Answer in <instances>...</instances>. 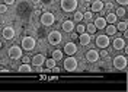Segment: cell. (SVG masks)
I'll return each instance as SVG.
<instances>
[{"instance_id": "cell-26", "label": "cell", "mask_w": 128, "mask_h": 92, "mask_svg": "<svg viewBox=\"0 0 128 92\" xmlns=\"http://www.w3.org/2000/svg\"><path fill=\"white\" fill-rule=\"evenodd\" d=\"M92 18H93L92 12H86V13H83V19H84L86 22H90V21H92Z\"/></svg>"}, {"instance_id": "cell-1", "label": "cell", "mask_w": 128, "mask_h": 92, "mask_svg": "<svg viewBox=\"0 0 128 92\" xmlns=\"http://www.w3.org/2000/svg\"><path fill=\"white\" fill-rule=\"evenodd\" d=\"M63 60H64V70H67V72H76L77 70L79 63L73 56H68L67 59H63Z\"/></svg>"}, {"instance_id": "cell-29", "label": "cell", "mask_w": 128, "mask_h": 92, "mask_svg": "<svg viewBox=\"0 0 128 92\" xmlns=\"http://www.w3.org/2000/svg\"><path fill=\"white\" fill-rule=\"evenodd\" d=\"M8 12V6L6 5H0V13H6Z\"/></svg>"}, {"instance_id": "cell-6", "label": "cell", "mask_w": 128, "mask_h": 92, "mask_svg": "<svg viewBox=\"0 0 128 92\" xmlns=\"http://www.w3.org/2000/svg\"><path fill=\"white\" fill-rule=\"evenodd\" d=\"M114 67L118 70H124L127 67V57L125 56H116L114 59Z\"/></svg>"}, {"instance_id": "cell-13", "label": "cell", "mask_w": 128, "mask_h": 92, "mask_svg": "<svg viewBox=\"0 0 128 92\" xmlns=\"http://www.w3.org/2000/svg\"><path fill=\"white\" fill-rule=\"evenodd\" d=\"M79 41H80L82 45H89V44H90V35L86 34V31H84L83 34H80L79 35Z\"/></svg>"}, {"instance_id": "cell-14", "label": "cell", "mask_w": 128, "mask_h": 92, "mask_svg": "<svg viewBox=\"0 0 128 92\" xmlns=\"http://www.w3.org/2000/svg\"><path fill=\"white\" fill-rule=\"evenodd\" d=\"M104 10V2L102 0H95L92 3V12H102Z\"/></svg>"}, {"instance_id": "cell-33", "label": "cell", "mask_w": 128, "mask_h": 92, "mask_svg": "<svg viewBox=\"0 0 128 92\" xmlns=\"http://www.w3.org/2000/svg\"><path fill=\"white\" fill-rule=\"evenodd\" d=\"M15 3V0H4V5L6 6H10V5H13Z\"/></svg>"}, {"instance_id": "cell-37", "label": "cell", "mask_w": 128, "mask_h": 92, "mask_svg": "<svg viewBox=\"0 0 128 92\" xmlns=\"http://www.w3.org/2000/svg\"><path fill=\"white\" fill-rule=\"evenodd\" d=\"M84 2H86V3H89V2H92V0H84Z\"/></svg>"}, {"instance_id": "cell-34", "label": "cell", "mask_w": 128, "mask_h": 92, "mask_svg": "<svg viewBox=\"0 0 128 92\" xmlns=\"http://www.w3.org/2000/svg\"><path fill=\"white\" fill-rule=\"evenodd\" d=\"M20 59L24 60V63H29V57H28V56H25V57H20Z\"/></svg>"}, {"instance_id": "cell-31", "label": "cell", "mask_w": 128, "mask_h": 92, "mask_svg": "<svg viewBox=\"0 0 128 92\" xmlns=\"http://www.w3.org/2000/svg\"><path fill=\"white\" fill-rule=\"evenodd\" d=\"M118 2V5H121V6H127V3H128V0H116Z\"/></svg>"}, {"instance_id": "cell-28", "label": "cell", "mask_w": 128, "mask_h": 92, "mask_svg": "<svg viewBox=\"0 0 128 92\" xmlns=\"http://www.w3.org/2000/svg\"><path fill=\"white\" fill-rule=\"evenodd\" d=\"M76 29H77V32H79V34H83L84 31H86V26H84V25H77V26H76Z\"/></svg>"}, {"instance_id": "cell-20", "label": "cell", "mask_w": 128, "mask_h": 92, "mask_svg": "<svg viewBox=\"0 0 128 92\" xmlns=\"http://www.w3.org/2000/svg\"><path fill=\"white\" fill-rule=\"evenodd\" d=\"M116 15L115 13H108L106 15V18H105V21H106V24H115L116 22Z\"/></svg>"}, {"instance_id": "cell-21", "label": "cell", "mask_w": 128, "mask_h": 92, "mask_svg": "<svg viewBox=\"0 0 128 92\" xmlns=\"http://www.w3.org/2000/svg\"><path fill=\"white\" fill-rule=\"evenodd\" d=\"M52 59L56 60V61L57 60H61L63 59V51L61 50H56L54 53H52Z\"/></svg>"}, {"instance_id": "cell-5", "label": "cell", "mask_w": 128, "mask_h": 92, "mask_svg": "<svg viewBox=\"0 0 128 92\" xmlns=\"http://www.w3.org/2000/svg\"><path fill=\"white\" fill-rule=\"evenodd\" d=\"M61 38H63V35L58 32V31H51V32L48 34V42H50L51 45L60 44V42H61Z\"/></svg>"}, {"instance_id": "cell-23", "label": "cell", "mask_w": 128, "mask_h": 92, "mask_svg": "<svg viewBox=\"0 0 128 92\" xmlns=\"http://www.w3.org/2000/svg\"><path fill=\"white\" fill-rule=\"evenodd\" d=\"M45 63H47V67H48V69H51V67L56 66L57 61H56L54 59H52V57H51V59H47V60H45Z\"/></svg>"}, {"instance_id": "cell-38", "label": "cell", "mask_w": 128, "mask_h": 92, "mask_svg": "<svg viewBox=\"0 0 128 92\" xmlns=\"http://www.w3.org/2000/svg\"><path fill=\"white\" fill-rule=\"evenodd\" d=\"M0 47H2V42H0Z\"/></svg>"}, {"instance_id": "cell-10", "label": "cell", "mask_w": 128, "mask_h": 92, "mask_svg": "<svg viewBox=\"0 0 128 92\" xmlns=\"http://www.w3.org/2000/svg\"><path fill=\"white\" fill-rule=\"evenodd\" d=\"M76 51H77V47H76L74 42H67V44L64 45V53H66L67 56H73V54H76Z\"/></svg>"}, {"instance_id": "cell-11", "label": "cell", "mask_w": 128, "mask_h": 92, "mask_svg": "<svg viewBox=\"0 0 128 92\" xmlns=\"http://www.w3.org/2000/svg\"><path fill=\"white\" fill-rule=\"evenodd\" d=\"M2 35H3V38H4V40H12V38L15 37V29H13L12 26H6V28L3 29Z\"/></svg>"}, {"instance_id": "cell-15", "label": "cell", "mask_w": 128, "mask_h": 92, "mask_svg": "<svg viewBox=\"0 0 128 92\" xmlns=\"http://www.w3.org/2000/svg\"><path fill=\"white\" fill-rule=\"evenodd\" d=\"M114 48L115 50H122V48H125V40H122V38H115L114 40Z\"/></svg>"}, {"instance_id": "cell-18", "label": "cell", "mask_w": 128, "mask_h": 92, "mask_svg": "<svg viewBox=\"0 0 128 92\" xmlns=\"http://www.w3.org/2000/svg\"><path fill=\"white\" fill-rule=\"evenodd\" d=\"M104 29L106 31V35H115V34H116V26H114L112 24L106 25Z\"/></svg>"}, {"instance_id": "cell-24", "label": "cell", "mask_w": 128, "mask_h": 92, "mask_svg": "<svg viewBox=\"0 0 128 92\" xmlns=\"http://www.w3.org/2000/svg\"><path fill=\"white\" fill-rule=\"evenodd\" d=\"M74 21L76 22H82L83 21V13L82 12H74Z\"/></svg>"}, {"instance_id": "cell-22", "label": "cell", "mask_w": 128, "mask_h": 92, "mask_svg": "<svg viewBox=\"0 0 128 92\" xmlns=\"http://www.w3.org/2000/svg\"><path fill=\"white\" fill-rule=\"evenodd\" d=\"M116 31H124V32H125V31H127V22H125V21H124V22H120V24L116 25Z\"/></svg>"}, {"instance_id": "cell-4", "label": "cell", "mask_w": 128, "mask_h": 92, "mask_svg": "<svg viewBox=\"0 0 128 92\" xmlns=\"http://www.w3.org/2000/svg\"><path fill=\"white\" fill-rule=\"evenodd\" d=\"M35 44H36V41L32 37H24L22 38V48L26 51H32L35 48Z\"/></svg>"}, {"instance_id": "cell-25", "label": "cell", "mask_w": 128, "mask_h": 92, "mask_svg": "<svg viewBox=\"0 0 128 92\" xmlns=\"http://www.w3.org/2000/svg\"><path fill=\"white\" fill-rule=\"evenodd\" d=\"M96 29H98V28L95 26V24H88V32L89 34H95Z\"/></svg>"}, {"instance_id": "cell-35", "label": "cell", "mask_w": 128, "mask_h": 92, "mask_svg": "<svg viewBox=\"0 0 128 92\" xmlns=\"http://www.w3.org/2000/svg\"><path fill=\"white\" fill-rule=\"evenodd\" d=\"M6 72H8V70H6L4 67H0V73H6Z\"/></svg>"}, {"instance_id": "cell-3", "label": "cell", "mask_w": 128, "mask_h": 92, "mask_svg": "<svg viewBox=\"0 0 128 92\" xmlns=\"http://www.w3.org/2000/svg\"><path fill=\"white\" fill-rule=\"evenodd\" d=\"M54 22H56V16L51 12H45L41 15V24L44 26H51L54 25Z\"/></svg>"}, {"instance_id": "cell-30", "label": "cell", "mask_w": 128, "mask_h": 92, "mask_svg": "<svg viewBox=\"0 0 128 92\" xmlns=\"http://www.w3.org/2000/svg\"><path fill=\"white\" fill-rule=\"evenodd\" d=\"M99 57H108V51L105 50V48H102V51L99 53Z\"/></svg>"}, {"instance_id": "cell-2", "label": "cell", "mask_w": 128, "mask_h": 92, "mask_svg": "<svg viewBox=\"0 0 128 92\" xmlns=\"http://www.w3.org/2000/svg\"><path fill=\"white\" fill-rule=\"evenodd\" d=\"M60 5L64 12H74L77 9V0H61Z\"/></svg>"}, {"instance_id": "cell-8", "label": "cell", "mask_w": 128, "mask_h": 92, "mask_svg": "<svg viewBox=\"0 0 128 92\" xmlns=\"http://www.w3.org/2000/svg\"><path fill=\"white\" fill-rule=\"evenodd\" d=\"M9 57L10 59H20L22 57V47H18V45H12L10 48H9Z\"/></svg>"}, {"instance_id": "cell-39", "label": "cell", "mask_w": 128, "mask_h": 92, "mask_svg": "<svg viewBox=\"0 0 128 92\" xmlns=\"http://www.w3.org/2000/svg\"><path fill=\"white\" fill-rule=\"evenodd\" d=\"M0 22H2V21H0Z\"/></svg>"}, {"instance_id": "cell-9", "label": "cell", "mask_w": 128, "mask_h": 92, "mask_svg": "<svg viewBox=\"0 0 128 92\" xmlns=\"http://www.w3.org/2000/svg\"><path fill=\"white\" fill-rule=\"evenodd\" d=\"M86 60H88L89 63H95V61H98L99 60V53L96 50H89L88 53H86Z\"/></svg>"}, {"instance_id": "cell-12", "label": "cell", "mask_w": 128, "mask_h": 92, "mask_svg": "<svg viewBox=\"0 0 128 92\" xmlns=\"http://www.w3.org/2000/svg\"><path fill=\"white\" fill-rule=\"evenodd\" d=\"M32 64H34V66H42V64H44V63H45V56H42V54H36V56H34V57H32Z\"/></svg>"}, {"instance_id": "cell-27", "label": "cell", "mask_w": 128, "mask_h": 92, "mask_svg": "<svg viewBox=\"0 0 128 92\" xmlns=\"http://www.w3.org/2000/svg\"><path fill=\"white\" fill-rule=\"evenodd\" d=\"M125 13H127V12H125V9L120 8L118 10H116V13H115V15H116V16H125Z\"/></svg>"}, {"instance_id": "cell-19", "label": "cell", "mask_w": 128, "mask_h": 92, "mask_svg": "<svg viewBox=\"0 0 128 92\" xmlns=\"http://www.w3.org/2000/svg\"><path fill=\"white\" fill-rule=\"evenodd\" d=\"M20 73H29V72H32V67L29 66V63H24L22 66H19V69H18Z\"/></svg>"}, {"instance_id": "cell-36", "label": "cell", "mask_w": 128, "mask_h": 92, "mask_svg": "<svg viewBox=\"0 0 128 92\" xmlns=\"http://www.w3.org/2000/svg\"><path fill=\"white\" fill-rule=\"evenodd\" d=\"M32 2H34V3H35V5H38V3H40L41 0H32Z\"/></svg>"}, {"instance_id": "cell-32", "label": "cell", "mask_w": 128, "mask_h": 92, "mask_svg": "<svg viewBox=\"0 0 128 92\" xmlns=\"http://www.w3.org/2000/svg\"><path fill=\"white\" fill-rule=\"evenodd\" d=\"M104 8H106V9H109V10H112V9H114V5H112V3H106V5H104Z\"/></svg>"}, {"instance_id": "cell-16", "label": "cell", "mask_w": 128, "mask_h": 92, "mask_svg": "<svg viewBox=\"0 0 128 92\" xmlns=\"http://www.w3.org/2000/svg\"><path fill=\"white\" fill-rule=\"evenodd\" d=\"M61 26H63V31H64V32H72L76 25H74V22H73V21H64Z\"/></svg>"}, {"instance_id": "cell-17", "label": "cell", "mask_w": 128, "mask_h": 92, "mask_svg": "<svg viewBox=\"0 0 128 92\" xmlns=\"http://www.w3.org/2000/svg\"><path fill=\"white\" fill-rule=\"evenodd\" d=\"M106 25H108V24H106L105 18H98V19L95 21V26L96 28H99V29H104Z\"/></svg>"}, {"instance_id": "cell-7", "label": "cell", "mask_w": 128, "mask_h": 92, "mask_svg": "<svg viewBox=\"0 0 128 92\" xmlns=\"http://www.w3.org/2000/svg\"><path fill=\"white\" fill-rule=\"evenodd\" d=\"M95 42H96V45H98L99 48H106L111 41H109V37H108V35H98Z\"/></svg>"}]
</instances>
